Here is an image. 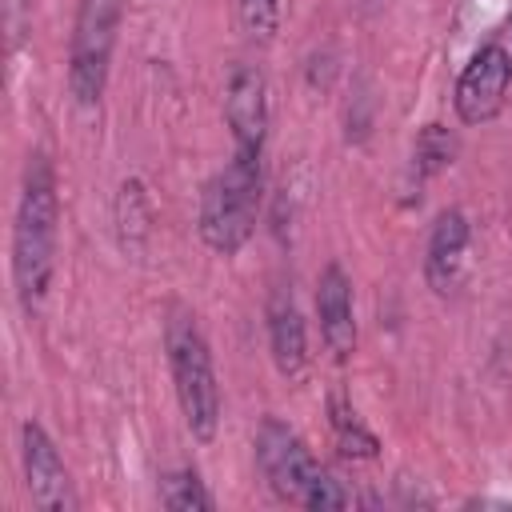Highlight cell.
Listing matches in <instances>:
<instances>
[{"label": "cell", "instance_id": "obj_4", "mask_svg": "<svg viewBox=\"0 0 512 512\" xmlns=\"http://www.w3.org/2000/svg\"><path fill=\"white\" fill-rule=\"evenodd\" d=\"M256 460H260V472H264L268 488L288 504H300V508H312V512L352 504V496L340 488V480H332L320 468V460L308 452V444L276 416H268L256 432Z\"/></svg>", "mask_w": 512, "mask_h": 512}, {"label": "cell", "instance_id": "obj_5", "mask_svg": "<svg viewBox=\"0 0 512 512\" xmlns=\"http://www.w3.org/2000/svg\"><path fill=\"white\" fill-rule=\"evenodd\" d=\"M116 24H120L116 0H80L72 52H68V92L80 108H92L104 96L112 48H116Z\"/></svg>", "mask_w": 512, "mask_h": 512}, {"label": "cell", "instance_id": "obj_1", "mask_svg": "<svg viewBox=\"0 0 512 512\" xmlns=\"http://www.w3.org/2000/svg\"><path fill=\"white\" fill-rule=\"evenodd\" d=\"M56 240H60V196L56 176L44 152H36L24 168L16 224H12V284L24 312H36L48 296L56 272Z\"/></svg>", "mask_w": 512, "mask_h": 512}, {"label": "cell", "instance_id": "obj_11", "mask_svg": "<svg viewBox=\"0 0 512 512\" xmlns=\"http://www.w3.org/2000/svg\"><path fill=\"white\" fill-rule=\"evenodd\" d=\"M268 348H272V364L280 368V376L296 380L308 368L304 316H300V308H296L288 288H276L268 296Z\"/></svg>", "mask_w": 512, "mask_h": 512}, {"label": "cell", "instance_id": "obj_16", "mask_svg": "<svg viewBox=\"0 0 512 512\" xmlns=\"http://www.w3.org/2000/svg\"><path fill=\"white\" fill-rule=\"evenodd\" d=\"M240 28L252 40H272L280 28V0H240Z\"/></svg>", "mask_w": 512, "mask_h": 512}, {"label": "cell", "instance_id": "obj_13", "mask_svg": "<svg viewBox=\"0 0 512 512\" xmlns=\"http://www.w3.org/2000/svg\"><path fill=\"white\" fill-rule=\"evenodd\" d=\"M160 504L172 512H208L216 500L192 468H180V472H168L160 480Z\"/></svg>", "mask_w": 512, "mask_h": 512}, {"label": "cell", "instance_id": "obj_3", "mask_svg": "<svg viewBox=\"0 0 512 512\" xmlns=\"http://www.w3.org/2000/svg\"><path fill=\"white\" fill-rule=\"evenodd\" d=\"M164 348H168V368H172L180 416H184L188 432L200 444H208L220 428V384H216L208 340H204L192 312L172 308V316L164 324Z\"/></svg>", "mask_w": 512, "mask_h": 512}, {"label": "cell", "instance_id": "obj_14", "mask_svg": "<svg viewBox=\"0 0 512 512\" xmlns=\"http://www.w3.org/2000/svg\"><path fill=\"white\" fill-rule=\"evenodd\" d=\"M452 156H456V136L444 124H424L416 136V152H412L416 176H436L440 168L452 164Z\"/></svg>", "mask_w": 512, "mask_h": 512}, {"label": "cell", "instance_id": "obj_15", "mask_svg": "<svg viewBox=\"0 0 512 512\" xmlns=\"http://www.w3.org/2000/svg\"><path fill=\"white\" fill-rule=\"evenodd\" d=\"M148 200H144V188L136 180L120 184V196H116V224H120V244L124 248H136L144 236H148Z\"/></svg>", "mask_w": 512, "mask_h": 512}, {"label": "cell", "instance_id": "obj_12", "mask_svg": "<svg viewBox=\"0 0 512 512\" xmlns=\"http://www.w3.org/2000/svg\"><path fill=\"white\" fill-rule=\"evenodd\" d=\"M328 424H332V436H336V444L348 460H376L380 440L372 436V428L356 416V408L340 392L328 400Z\"/></svg>", "mask_w": 512, "mask_h": 512}, {"label": "cell", "instance_id": "obj_8", "mask_svg": "<svg viewBox=\"0 0 512 512\" xmlns=\"http://www.w3.org/2000/svg\"><path fill=\"white\" fill-rule=\"evenodd\" d=\"M224 120L232 128V144L244 152H264L268 136V84L260 68L236 64L224 84Z\"/></svg>", "mask_w": 512, "mask_h": 512}, {"label": "cell", "instance_id": "obj_7", "mask_svg": "<svg viewBox=\"0 0 512 512\" xmlns=\"http://www.w3.org/2000/svg\"><path fill=\"white\" fill-rule=\"evenodd\" d=\"M20 460H24V484L28 496L40 512H72L76 508V492H72V476L52 444V436L44 432L40 420H24L20 428Z\"/></svg>", "mask_w": 512, "mask_h": 512}, {"label": "cell", "instance_id": "obj_10", "mask_svg": "<svg viewBox=\"0 0 512 512\" xmlns=\"http://www.w3.org/2000/svg\"><path fill=\"white\" fill-rule=\"evenodd\" d=\"M316 316L328 352L336 360H348L356 348V312H352V284L340 264H328L316 280Z\"/></svg>", "mask_w": 512, "mask_h": 512}, {"label": "cell", "instance_id": "obj_9", "mask_svg": "<svg viewBox=\"0 0 512 512\" xmlns=\"http://www.w3.org/2000/svg\"><path fill=\"white\" fill-rule=\"evenodd\" d=\"M468 244H472V228H468V216L460 208H448L436 216L432 224V236H428V248H424V276H428V288L432 292H452L468 268Z\"/></svg>", "mask_w": 512, "mask_h": 512}, {"label": "cell", "instance_id": "obj_2", "mask_svg": "<svg viewBox=\"0 0 512 512\" xmlns=\"http://www.w3.org/2000/svg\"><path fill=\"white\" fill-rule=\"evenodd\" d=\"M260 196H264L260 152L232 148V160L204 184V196H200V236H204V244L220 256H236L256 232Z\"/></svg>", "mask_w": 512, "mask_h": 512}, {"label": "cell", "instance_id": "obj_6", "mask_svg": "<svg viewBox=\"0 0 512 512\" xmlns=\"http://www.w3.org/2000/svg\"><path fill=\"white\" fill-rule=\"evenodd\" d=\"M508 88H512V52L504 44H484L456 76V92H452L456 116L464 124L496 120L508 100Z\"/></svg>", "mask_w": 512, "mask_h": 512}]
</instances>
